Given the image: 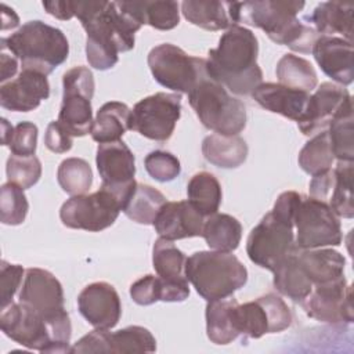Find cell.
Masks as SVG:
<instances>
[{"label": "cell", "mask_w": 354, "mask_h": 354, "mask_svg": "<svg viewBox=\"0 0 354 354\" xmlns=\"http://www.w3.org/2000/svg\"><path fill=\"white\" fill-rule=\"evenodd\" d=\"M37 126L32 122H19L14 127L12 137L10 140V151L12 155L30 156L35 155L37 147Z\"/></svg>", "instance_id": "obj_47"}, {"label": "cell", "mask_w": 354, "mask_h": 354, "mask_svg": "<svg viewBox=\"0 0 354 354\" xmlns=\"http://www.w3.org/2000/svg\"><path fill=\"white\" fill-rule=\"evenodd\" d=\"M44 145L51 152L65 153L72 148L73 137L58 120H54V122H50L46 129Z\"/></svg>", "instance_id": "obj_48"}, {"label": "cell", "mask_w": 354, "mask_h": 354, "mask_svg": "<svg viewBox=\"0 0 354 354\" xmlns=\"http://www.w3.org/2000/svg\"><path fill=\"white\" fill-rule=\"evenodd\" d=\"M333 174L335 181L328 205L337 217L353 218V162L339 160Z\"/></svg>", "instance_id": "obj_40"}, {"label": "cell", "mask_w": 354, "mask_h": 354, "mask_svg": "<svg viewBox=\"0 0 354 354\" xmlns=\"http://www.w3.org/2000/svg\"><path fill=\"white\" fill-rule=\"evenodd\" d=\"M333 152L329 142L328 131L315 134L299 152V166L308 174L317 176L330 170Z\"/></svg>", "instance_id": "obj_41"}, {"label": "cell", "mask_w": 354, "mask_h": 354, "mask_svg": "<svg viewBox=\"0 0 354 354\" xmlns=\"http://www.w3.org/2000/svg\"><path fill=\"white\" fill-rule=\"evenodd\" d=\"M0 44L7 47L18 59L22 69L50 75L69 55V43L61 29L35 19L24 24Z\"/></svg>", "instance_id": "obj_5"}, {"label": "cell", "mask_w": 354, "mask_h": 354, "mask_svg": "<svg viewBox=\"0 0 354 354\" xmlns=\"http://www.w3.org/2000/svg\"><path fill=\"white\" fill-rule=\"evenodd\" d=\"M188 296V282H169L152 274L141 277L130 286V297L140 306H151L156 301H184Z\"/></svg>", "instance_id": "obj_26"}, {"label": "cell", "mask_w": 354, "mask_h": 354, "mask_svg": "<svg viewBox=\"0 0 354 354\" xmlns=\"http://www.w3.org/2000/svg\"><path fill=\"white\" fill-rule=\"evenodd\" d=\"M0 328L18 344L40 353H71L72 324L66 311L44 318L24 303H11L1 310Z\"/></svg>", "instance_id": "obj_4"}, {"label": "cell", "mask_w": 354, "mask_h": 354, "mask_svg": "<svg viewBox=\"0 0 354 354\" xmlns=\"http://www.w3.org/2000/svg\"><path fill=\"white\" fill-rule=\"evenodd\" d=\"M12 133H14V127L8 123V120L6 118H3L1 119V142H3V145L10 144Z\"/></svg>", "instance_id": "obj_53"}, {"label": "cell", "mask_w": 354, "mask_h": 354, "mask_svg": "<svg viewBox=\"0 0 354 354\" xmlns=\"http://www.w3.org/2000/svg\"><path fill=\"white\" fill-rule=\"evenodd\" d=\"M304 6V1L293 0L243 1L239 3V22L261 29L277 44L311 53L319 33L297 18Z\"/></svg>", "instance_id": "obj_3"}, {"label": "cell", "mask_w": 354, "mask_h": 354, "mask_svg": "<svg viewBox=\"0 0 354 354\" xmlns=\"http://www.w3.org/2000/svg\"><path fill=\"white\" fill-rule=\"evenodd\" d=\"M188 101L199 122L216 134L238 136L246 126L245 104L209 75L188 93Z\"/></svg>", "instance_id": "obj_7"}, {"label": "cell", "mask_w": 354, "mask_h": 354, "mask_svg": "<svg viewBox=\"0 0 354 354\" xmlns=\"http://www.w3.org/2000/svg\"><path fill=\"white\" fill-rule=\"evenodd\" d=\"M293 227L296 228L295 245L299 249L339 246L343 239L339 217L326 202L311 196H300Z\"/></svg>", "instance_id": "obj_10"}, {"label": "cell", "mask_w": 354, "mask_h": 354, "mask_svg": "<svg viewBox=\"0 0 354 354\" xmlns=\"http://www.w3.org/2000/svg\"><path fill=\"white\" fill-rule=\"evenodd\" d=\"M43 7L44 10L55 17L57 19H61V21H68L71 18L75 17V12H73V1H43Z\"/></svg>", "instance_id": "obj_51"}, {"label": "cell", "mask_w": 354, "mask_h": 354, "mask_svg": "<svg viewBox=\"0 0 354 354\" xmlns=\"http://www.w3.org/2000/svg\"><path fill=\"white\" fill-rule=\"evenodd\" d=\"M257 55L259 41L254 33L245 26L235 25L221 35L216 48L209 50L207 75L234 94H252L263 83Z\"/></svg>", "instance_id": "obj_2"}, {"label": "cell", "mask_w": 354, "mask_h": 354, "mask_svg": "<svg viewBox=\"0 0 354 354\" xmlns=\"http://www.w3.org/2000/svg\"><path fill=\"white\" fill-rule=\"evenodd\" d=\"M353 11L351 3L324 1L319 3L307 17L314 25V29L324 36H333L339 33L344 40H353Z\"/></svg>", "instance_id": "obj_27"}, {"label": "cell", "mask_w": 354, "mask_h": 354, "mask_svg": "<svg viewBox=\"0 0 354 354\" xmlns=\"http://www.w3.org/2000/svg\"><path fill=\"white\" fill-rule=\"evenodd\" d=\"M333 181H335L333 170H328L325 173L313 176V178L310 181V188H308L310 196L314 199L326 202V199H329V195L332 192Z\"/></svg>", "instance_id": "obj_49"}, {"label": "cell", "mask_w": 354, "mask_h": 354, "mask_svg": "<svg viewBox=\"0 0 354 354\" xmlns=\"http://www.w3.org/2000/svg\"><path fill=\"white\" fill-rule=\"evenodd\" d=\"M235 325L239 335L259 339L266 333H278L292 325L288 304L277 295L267 293L253 301L236 304Z\"/></svg>", "instance_id": "obj_14"}, {"label": "cell", "mask_w": 354, "mask_h": 354, "mask_svg": "<svg viewBox=\"0 0 354 354\" xmlns=\"http://www.w3.org/2000/svg\"><path fill=\"white\" fill-rule=\"evenodd\" d=\"M147 173L159 183L173 181L181 173L180 160L170 152L152 151L144 159Z\"/></svg>", "instance_id": "obj_45"}, {"label": "cell", "mask_w": 354, "mask_h": 354, "mask_svg": "<svg viewBox=\"0 0 354 354\" xmlns=\"http://www.w3.org/2000/svg\"><path fill=\"white\" fill-rule=\"evenodd\" d=\"M293 220L275 210L268 212L250 231L246 253L256 266L274 271L295 250Z\"/></svg>", "instance_id": "obj_8"}, {"label": "cell", "mask_w": 354, "mask_h": 354, "mask_svg": "<svg viewBox=\"0 0 354 354\" xmlns=\"http://www.w3.org/2000/svg\"><path fill=\"white\" fill-rule=\"evenodd\" d=\"M188 202L205 217L217 213L223 192L218 180L209 171H199L187 185Z\"/></svg>", "instance_id": "obj_33"}, {"label": "cell", "mask_w": 354, "mask_h": 354, "mask_svg": "<svg viewBox=\"0 0 354 354\" xmlns=\"http://www.w3.org/2000/svg\"><path fill=\"white\" fill-rule=\"evenodd\" d=\"M250 95L266 111L279 113L297 123L304 119L310 100V93L279 83H261Z\"/></svg>", "instance_id": "obj_23"}, {"label": "cell", "mask_w": 354, "mask_h": 354, "mask_svg": "<svg viewBox=\"0 0 354 354\" xmlns=\"http://www.w3.org/2000/svg\"><path fill=\"white\" fill-rule=\"evenodd\" d=\"M165 195L156 188L137 183L134 191L123 206V213L133 221L144 225L153 224L160 207L166 203Z\"/></svg>", "instance_id": "obj_34"}, {"label": "cell", "mask_w": 354, "mask_h": 354, "mask_svg": "<svg viewBox=\"0 0 354 354\" xmlns=\"http://www.w3.org/2000/svg\"><path fill=\"white\" fill-rule=\"evenodd\" d=\"M18 301L30 307L44 318H53L66 311L61 282L47 270L28 268L18 295Z\"/></svg>", "instance_id": "obj_17"}, {"label": "cell", "mask_w": 354, "mask_h": 354, "mask_svg": "<svg viewBox=\"0 0 354 354\" xmlns=\"http://www.w3.org/2000/svg\"><path fill=\"white\" fill-rule=\"evenodd\" d=\"M124 4L142 25L147 24L159 30H170L180 22L176 1H124Z\"/></svg>", "instance_id": "obj_36"}, {"label": "cell", "mask_w": 354, "mask_h": 354, "mask_svg": "<svg viewBox=\"0 0 354 354\" xmlns=\"http://www.w3.org/2000/svg\"><path fill=\"white\" fill-rule=\"evenodd\" d=\"M94 76L86 66H73L62 76V102L58 122L71 133L72 137H83L91 133L94 95Z\"/></svg>", "instance_id": "obj_11"}, {"label": "cell", "mask_w": 354, "mask_h": 354, "mask_svg": "<svg viewBox=\"0 0 354 354\" xmlns=\"http://www.w3.org/2000/svg\"><path fill=\"white\" fill-rule=\"evenodd\" d=\"M181 116V97L171 93H155L140 100L131 109L130 130L153 141H166L173 136Z\"/></svg>", "instance_id": "obj_13"}, {"label": "cell", "mask_w": 354, "mask_h": 354, "mask_svg": "<svg viewBox=\"0 0 354 354\" xmlns=\"http://www.w3.org/2000/svg\"><path fill=\"white\" fill-rule=\"evenodd\" d=\"M106 353H153L156 340L144 326L131 325L116 332L106 330Z\"/></svg>", "instance_id": "obj_39"}, {"label": "cell", "mask_w": 354, "mask_h": 354, "mask_svg": "<svg viewBox=\"0 0 354 354\" xmlns=\"http://www.w3.org/2000/svg\"><path fill=\"white\" fill-rule=\"evenodd\" d=\"M48 97L47 76L30 69H22L17 77L0 87V105L14 112L33 111Z\"/></svg>", "instance_id": "obj_20"}, {"label": "cell", "mask_w": 354, "mask_h": 354, "mask_svg": "<svg viewBox=\"0 0 354 354\" xmlns=\"http://www.w3.org/2000/svg\"><path fill=\"white\" fill-rule=\"evenodd\" d=\"M274 272V286L275 289L289 297L290 300L300 303L307 297L313 289L311 281L307 278L300 267L297 259V246L295 250L272 271Z\"/></svg>", "instance_id": "obj_31"}, {"label": "cell", "mask_w": 354, "mask_h": 354, "mask_svg": "<svg viewBox=\"0 0 354 354\" xmlns=\"http://www.w3.org/2000/svg\"><path fill=\"white\" fill-rule=\"evenodd\" d=\"M187 256L173 243L159 238L152 248V264L158 277L169 281L184 283L188 282L185 277Z\"/></svg>", "instance_id": "obj_35"}, {"label": "cell", "mask_w": 354, "mask_h": 354, "mask_svg": "<svg viewBox=\"0 0 354 354\" xmlns=\"http://www.w3.org/2000/svg\"><path fill=\"white\" fill-rule=\"evenodd\" d=\"M25 270L19 264H11L6 260L0 264V307L1 310L12 303L14 295L22 283Z\"/></svg>", "instance_id": "obj_46"}, {"label": "cell", "mask_w": 354, "mask_h": 354, "mask_svg": "<svg viewBox=\"0 0 354 354\" xmlns=\"http://www.w3.org/2000/svg\"><path fill=\"white\" fill-rule=\"evenodd\" d=\"M131 109L119 101L105 102L95 115L91 138L98 144L119 141L122 136L130 130Z\"/></svg>", "instance_id": "obj_29"}, {"label": "cell", "mask_w": 354, "mask_h": 354, "mask_svg": "<svg viewBox=\"0 0 354 354\" xmlns=\"http://www.w3.org/2000/svg\"><path fill=\"white\" fill-rule=\"evenodd\" d=\"M353 289L344 275L329 282L314 285L304 300L300 301L304 313L317 321L328 324L353 322Z\"/></svg>", "instance_id": "obj_16"}, {"label": "cell", "mask_w": 354, "mask_h": 354, "mask_svg": "<svg viewBox=\"0 0 354 354\" xmlns=\"http://www.w3.org/2000/svg\"><path fill=\"white\" fill-rule=\"evenodd\" d=\"M181 11L188 22L206 30L230 29L239 22L238 1L185 0L181 3Z\"/></svg>", "instance_id": "obj_24"}, {"label": "cell", "mask_w": 354, "mask_h": 354, "mask_svg": "<svg viewBox=\"0 0 354 354\" xmlns=\"http://www.w3.org/2000/svg\"><path fill=\"white\" fill-rule=\"evenodd\" d=\"M206 217L202 216L189 202H166L153 220L159 238L177 241L192 236H202Z\"/></svg>", "instance_id": "obj_21"}, {"label": "cell", "mask_w": 354, "mask_h": 354, "mask_svg": "<svg viewBox=\"0 0 354 354\" xmlns=\"http://www.w3.org/2000/svg\"><path fill=\"white\" fill-rule=\"evenodd\" d=\"M1 53H0V71H1V76H0V82L7 83L10 80L14 79V76L18 72V65H19V59L4 46H1Z\"/></svg>", "instance_id": "obj_50"}, {"label": "cell", "mask_w": 354, "mask_h": 354, "mask_svg": "<svg viewBox=\"0 0 354 354\" xmlns=\"http://www.w3.org/2000/svg\"><path fill=\"white\" fill-rule=\"evenodd\" d=\"M57 180L64 192L72 196L84 195L93 184V171L87 160L66 158L58 166Z\"/></svg>", "instance_id": "obj_42"}, {"label": "cell", "mask_w": 354, "mask_h": 354, "mask_svg": "<svg viewBox=\"0 0 354 354\" xmlns=\"http://www.w3.org/2000/svg\"><path fill=\"white\" fill-rule=\"evenodd\" d=\"M205 159L223 169H235L248 158V144L239 136L210 134L202 141Z\"/></svg>", "instance_id": "obj_28"}, {"label": "cell", "mask_w": 354, "mask_h": 354, "mask_svg": "<svg viewBox=\"0 0 354 354\" xmlns=\"http://www.w3.org/2000/svg\"><path fill=\"white\" fill-rule=\"evenodd\" d=\"M95 163L102 180L101 187L115 195L123 210L137 185L134 180L136 159L131 149L122 140L98 144Z\"/></svg>", "instance_id": "obj_15"}, {"label": "cell", "mask_w": 354, "mask_h": 354, "mask_svg": "<svg viewBox=\"0 0 354 354\" xmlns=\"http://www.w3.org/2000/svg\"><path fill=\"white\" fill-rule=\"evenodd\" d=\"M297 259L301 270L311 281L313 286L333 281L344 275L346 260L342 253L333 249H299Z\"/></svg>", "instance_id": "obj_25"}, {"label": "cell", "mask_w": 354, "mask_h": 354, "mask_svg": "<svg viewBox=\"0 0 354 354\" xmlns=\"http://www.w3.org/2000/svg\"><path fill=\"white\" fill-rule=\"evenodd\" d=\"M321 71L339 86H348L354 79L353 41L321 35L311 50Z\"/></svg>", "instance_id": "obj_22"}, {"label": "cell", "mask_w": 354, "mask_h": 354, "mask_svg": "<svg viewBox=\"0 0 354 354\" xmlns=\"http://www.w3.org/2000/svg\"><path fill=\"white\" fill-rule=\"evenodd\" d=\"M351 98L350 93L339 84L325 82L310 95L304 119L297 123L304 136L314 137L326 131L340 108Z\"/></svg>", "instance_id": "obj_19"}, {"label": "cell", "mask_w": 354, "mask_h": 354, "mask_svg": "<svg viewBox=\"0 0 354 354\" xmlns=\"http://www.w3.org/2000/svg\"><path fill=\"white\" fill-rule=\"evenodd\" d=\"M353 120V101L350 98L336 113L326 130L333 156L337 158V160H354Z\"/></svg>", "instance_id": "obj_38"}, {"label": "cell", "mask_w": 354, "mask_h": 354, "mask_svg": "<svg viewBox=\"0 0 354 354\" xmlns=\"http://www.w3.org/2000/svg\"><path fill=\"white\" fill-rule=\"evenodd\" d=\"M202 236L210 249L218 252H232L239 246L242 238V225L230 214L214 213L206 217Z\"/></svg>", "instance_id": "obj_32"}, {"label": "cell", "mask_w": 354, "mask_h": 354, "mask_svg": "<svg viewBox=\"0 0 354 354\" xmlns=\"http://www.w3.org/2000/svg\"><path fill=\"white\" fill-rule=\"evenodd\" d=\"M18 25H19V18L15 14V11L3 3L1 4V30L6 32L8 29H15Z\"/></svg>", "instance_id": "obj_52"}, {"label": "cell", "mask_w": 354, "mask_h": 354, "mask_svg": "<svg viewBox=\"0 0 354 354\" xmlns=\"http://www.w3.org/2000/svg\"><path fill=\"white\" fill-rule=\"evenodd\" d=\"M275 75L279 84L307 93L313 91L318 83L315 69L310 61L295 54H285L278 61Z\"/></svg>", "instance_id": "obj_37"}, {"label": "cell", "mask_w": 354, "mask_h": 354, "mask_svg": "<svg viewBox=\"0 0 354 354\" xmlns=\"http://www.w3.org/2000/svg\"><path fill=\"white\" fill-rule=\"evenodd\" d=\"M185 277L206 301L232 296L248 282V270L232 252L201 250L187 257Z\"/></svg>", "instance_id": "obj_6"}, {"label": "cell", "mask_w": 354, "mask_h": 354, "mask_svg": "<svg viewBox=\"0 0 354 354\" xmlns=\"http://www.w3.org/2000/svg\"><path fill=\"white\" fill-rule=\"evenodd\" d=\"M6 174L8 183H14L24 189L33 187L41 176V163L35 156H18L10 155L7 159Z\"/></svg>", "instance_id": "obj_44"}, {"label": "cell", "mask_w": 354, "mask_h": 354, "mask_svg": "<svg viewBox=\"0 0 354 354\" xmlns=\"http://www.w3.org/2000/svg\"><path fill=\"white\" fill-rule=\"evenodd\" d=\"M148 66L153 79L176 93L188 94L207 76L206 59L188 55L171 43L155 46L148 54Z\"/></svg>", "instance_id": "obj_9"}, {"label": "cell", "mask_w": 354, "mask_h": 354, "mask_svg": "<svg viewBox=\"0 0 354 354\" xmlns=\"http://www.w3.org/2000/svg\"><path fill=\"white\" fill-rule=\"evenodd\" d=\"M120 212V202L101 187L94 194L71 196L61 206L59 218L68 228L98 232L111 227Z\"/></svg>", "instance_id": "obj_12"}, {"label": "cell", "mask_w": 354, "mask_h": 354, "mask_svg": "<svg viewBox=\"0 0 354 354\" xmlns=\"http://www.w3.org/2000/svg\"><path fill=\"white\" fill-rule=\"evenodd\" d=\"M73 12L87 33L86 58L98 71L113 68L118 54L134 47V33L142 26L124 1H73Z\"/></svg>", "instance_id": "obj_1"}, {"label": "cell", "mask_w": 354, "mask_h": 354, "mask_svg": "<svg viewBox=\"0 0 354 354\" xmlns=\"http://www.w3.org/2000/svg\"><path fill=\"white\" fill-rule=\"evenodd\" d=\"M82 317L97 329H112L120 319L122 304L116 289L108 282H93L77 296Z\"/></svg>", "instance_id": "obj_18"}, {"label": "cell", "mask_w": 354, "mask_h": 354, "mask_svg": "<svg viewBox=\"0 0 354 354\" xmlns=\"http://www.w3.org/2000/svg\"><path fill=\"white\" fill-rule=\"evenodd\" d=\"M238 301L235 299H218L207 301L206 306V333L214 344H228L234 342L239 332L235 325V307Z\"/></svg>", "instance_id": "obj_30"}, {"label": "cell", "mask_w": 354, "mask_h": 354, "mask_svg": "<svg viewBox=\"0 0 354 354\" xmlns=\"http://www.w3.org/2000/svg\"><path fill=\"white\" fill-rule=\"evenodd\" d=\"M29 210L24 188L14 183H6L0 188V220L4 225H19Z\"/></svg>", "instance_id": "obj_43"}]
</instances>
